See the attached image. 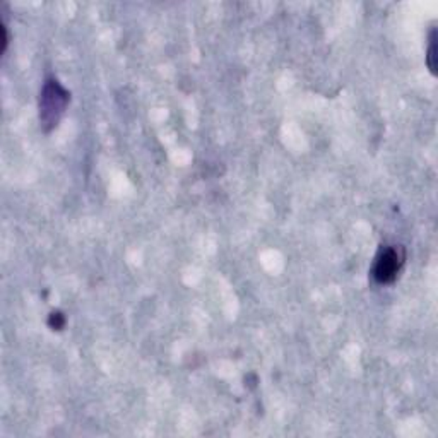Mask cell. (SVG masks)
<instances>
[{
    "label": "cell",
    "mask_w": 438,
    "mask_h": 438,
    "mask_svg": "<svg viewBox=\"0 0 438 438\" xmlns=\"http://www.w3.org/2000/svg\"><path fill=\"white\" fill-rule=\"evenodd\" d=\"M406 260V252L401 245L385 246L378 252L373 264V279L380 284H390L397 279Z\"/></svg>",
    "instance_id": "cell-2"
},
{
    "label": "cell",
    "mask_w": 438,
    "mask_h": 438,
    "mask_svg": "<svg viewBox=\"0 0 438 438\" xmlns=\"http://www.w3.org/2000/svg\"><path fill=\"white\" fill-rule=\"evenodd\" d=\"M65 324V319L62 314H52L50 315V326H52L53 328H57V331H60L62 327H64Z\"/></svg>",
    "instance_id": "cell-4"
},
{
    "label": "cell",
    "mask_w": 438,
    "mask_h": 438,
    "mask_svg": "<svg viewBox=\"0 0 438 438\" xmlns=\"http://www.w3.org/2000/svg\"><path fill=\"white\" fill-rule=\"evenodd\" d=\"M69 98V93L62 88L57 79H48L45 82L40 98V120L46 131L58 124L67 107Z\"/></svg>",
    "instance_id": "cell-1"
},
{
    "label": "cell",
    "mask_w": 438,
    "mask_h": 438,
    "mask_svg": "<svg viewBox=\"0 0 438 438\" xmlns=\"http://www.w3.org/2000/svg\"><path fill=\"white\" fill-rule=\"evenodd\" d=\"M426 64H428L430 72L435 76L437 74V31L433 29L430 34V45H428V55H426Z\"/></svg>",
    "instance_id": "cell-3"
}]
</instances>
